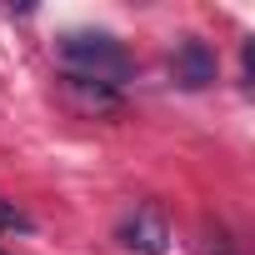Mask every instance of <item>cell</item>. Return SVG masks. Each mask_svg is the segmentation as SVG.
Returning <instances> with one entry per match:
<instances>
[{
    "label": "cell",
    "mask_w": 255,
    "mask_h": 255,
    "mask_svg": "<svg viewBox=\"0 0 255 255\" xmlns=\"http://www.w3.org/2000/svg\"><path fill=\"white\" fill-rule=\"evenodd\" d=\"M55 60L65 65V75H80V80H100V85H120L135 75V60L115 35L105 30H70L55 40Z\"/></svg>",
    "instance_id": "obj_1"
},
{
    "label": "cell",
    "mask_w": 255,
    "mask_h": 255,
    "mask_svg": "<svg viewBox=\"0 0 255 255\" xmlns=\"http://www.w3.org/2000/svg\"><path fill=\"white\" fill-rule=\"evenodd\" d=\"M115 240H120L125 250H135V255H165V245H170V225H165V215H160L155 205H135L130 215L120 220Z\"/></svg>",
    "instance_id": "obj_2"
},
{
    "label": "cell",
    "mask_w": 255,
    "mask_h": 255,
    "mask_svg": "<svg viewBox=\"0 0 255 255\" xmlns=\"http://www.w3.org/2000/svg\"><path fill=\"white\" fill-rule=\"evenodd\" d=\"M170 75L185 85V90H205V85H215V75H220V60H215V50L205 45V40H180L175 45V55H170Z\"/></svg>",
    "instance_id": "obj_3"
},
{
    "label": "cell",
    "mask_w": 255,
    "mask_h": 255,
    "mask_svg": "<svg viewBox=\"0 0 255 255\" xmlns=\"http://www.w3.org/2000/svg\"><path fill=\"white\" fill-rule=\"evenodd\" d=\"M60 100L75 110V115H120L125 100L115 85H100V80H80V75H60Z\"/></svg>",
    "instance_id": "obj_4"
},
{
    "label": "cell",
    "mask_w": 255,
    "mask_h": 255,
    "mask_svg": "<svg viewBox=\"0 0 255 255\" xmlns=\"http://www.w3.org/2000/svg\"><path fill=\"white\" fill-rule=\"evenodd\" d=\"M0 230H5V235H30V230H35V220H30L15 200H0Z\"/></svg>",
    "instance_id": "obj_5"
},
{
    "label": "cell",
    "mask_w": 255,
    "mask_h": 255,
    "mask_svg": "<svg viewBox=\"0 0 255 255\" xmlns=\"http://www.w3.org/2000/svg\"><path fill=\"white\" fill-rule=\"evenodd\" d=\"M215 255H235V250H230V245H220V250H215Z\"/></svg>",
    "instance_id": "obj_6"
},
{
    "label": "cell",
    "mask_w": 255,
    "mask_h": 255,
    "mask_svg": "<svg viewBox=\"0 0 255 255\" xmlns=\"http://www.w3.org/2000/svg\"><path fill=\"white\" fill-rule=\"evenodd\" d=\"M0 255H5V250H0Z\"/></svg>",
    "instance_id": "obj_7"
}]
</instances>
